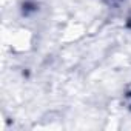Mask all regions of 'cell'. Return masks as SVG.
Masks as SVG:
<instances>
[{
  "mask_svg": "<svg viewBox=\"0 0 131 131\" xmlns=\"http://www.w3.org/2000/svg\"><path fill=\"white\" fill-rule=\"evenodd\" d=\"M125 105L131 110V86L128 88V91L125 93Z\"/></svg>",
  "mask_w": 131,
  "mask_h": 131,
  "instance_id": "cell-1",
  "label": "cell"
},
{
  "mask_svg": "<svg viewBox=\"0 0 131 131\" xmlns=\"http://www.w3.org/2000/svg\"><path fill=\"white\" fill-rule=\"evenodd\" d=\"M129 26H131V19H129Z\"/></svg>",
  "mask_w": 131,
  "mask_h": 131,
  "instance_id": "cell-2",
  "label": "cell"
}]
</instances>
